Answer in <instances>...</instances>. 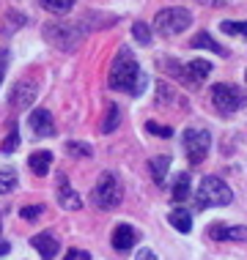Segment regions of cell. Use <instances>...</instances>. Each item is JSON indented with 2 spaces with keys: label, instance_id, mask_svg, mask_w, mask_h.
<instances>
[{
  "label": "cell",
  "instance_id": "obj_20",
  "mask_svg": "<svg viewBox=\"0 0 247 260\" xmlns=\"http://www.w3.org/2000/svg\"><path fill=\"white\" fill-rule=\"evenodd\" d=\"M187 198H189V175L187 173H179V175H176V181H173V200L181 203V200H187Z\"/></svg>",
  "mask_w": 247,
  "mask_h": 260
},
{
  "label": "cell",
  "instance_id": "obj_30",
  "mask_svg": "<svg viewBox=\"0 0 247 260\" xmlns=\"http://www.w3.org/2000/svg\"><path fill=\"white\" fill-rule=\"evenodd\" d=\"M6 69H9V50H6V47H0V85H3Z\"/></svg>",
  "mask_w": 247,
  "mask_h": 260
},
{
  "label": "cell",
  "instance_id": "obj_29",
  "mask_svg": "<svg viewBox=\"0 0 247 260\" xmlns=\"http://www.w3.org/2000/svg\"><path fill=\"white\" fill-rule=\"evenodd\" d=\"M44 214V206H25L22 211H19V216H22V219H28V222H33L36 219V216H41Z\"/></svg>",
  "mask_w": 247,
  "mask_h": 260
},
{
  "label": "cell",
  "instance_id": "obj_18",
  "mask_svg": "<svg viewBox=\"0 0 247 260\" xmlns=\"http://www.w3.org/2000/svg\"><path fill=\"white\" fill-rule=\"evenodd\" d=\"M193 47H198V50H211V52H217V55H228V52H225V47L217 44L209 33H198V36L193 39Z\"/></svg>",
  "mask_w": 247,
  "mask_h": 260
},
{
  "label": "cell",
  "instance_id": "obj_17",
  "mask_svg": "<svg viewBox=\"0 0 247 260\" xmlns=\"http://www.w3.org/2000/svg\"><path fill=\"white\" fill-rule=\"evenodd\" d=\"M168 167H171V156H154L151 161H148V170H151V175H154V184H157V186L165 184Z\"/></svg>",
  "mask_w": 247,
  "mask_h": 260
},
{
  "label": "cell",
  "instance_id": "obj_7",
  "mask_svg": "<svg viewBox=\"0 0 247 260\" xmlns=\"http://www.w3.org/2000/svg\"><path fill=\"white\" fill-rule=\"evenodd\" d=\"M211 148V135L203 129H187L184 132V151H187V159L189 165H201L206 159V153Z\"/></svg>",
  "mask_w": 247,
  "mask_h": 260
},
{
  "label": "cell",
  "instance_id": "obj_8",
  "mask_svg": "<svg viewBox=\"0 0 247 260\" xmlns=\"http://www.w3.org/2000/svg\"><path fill=\"white\" fill-rule=\"evenodd\" d=\"M36 93H39L36 82H31V80L17 82L14 90H11V107L14 110H28L33 102H36Z\"/></svg>",
  "mask_w": 247,
  "mask_h": 260
},
{
  "label": "cell",
  "instance_id": "obj_12",
  "mask_svg": "<svg viewBox=\"0 0 247 260\" xmlns=\"http://www.w3.org/2000/svg\"><path fill=\"white\" fill-rule=\"evenodd\" d=\"M211 74V63L209 60H189L187 66H184V72H181V77H184V80L189 82V85H201L203 80H206V77Z\"/></svg>",
  "mask_w": 247,
  "mask_h": 260
},
{
  "label": "cell",
  "instance_id": "obj_22",
  "mask_svg": "<svg viewBox=\"0 0 247 260\" xmlns=\"http://www.w3.org/2000/svg\"><path fill=\"white\" fill-rule=\"evenodd\" d=\"M17 189V173L14 170H0V194H9Z\"/></svg>",
  "mask_w": 247,
  "mask_h": 260
},
{
  "label": "cell",
  "instance_id": "obj_10",
  "mask_svg": "<svg viewBox=\"0 0 247 260\" xmlns=\"http://www.w3.org/2000/svg\"><path fill=\"white\" fill-rule=\"evenodd\" d=\"M31 129H33V135L36 137H52V132H55V123H52V115H49V110H33L31 112Z\"/></svg>",
  "mask_w": 247,
  "mask_h": 260
},
{
  "label": "cell",
  "instance_id": "obj_4",
  "mask_svg": "<svg viewBox=\"0 0 247 260\" xmlns=\"http://www.w3.org/2000/svg\"><path fill=\"white\" fill-rule=\"evenodd\" d=\"M189 25H193V14L187 9H179V6L162 9L157 17H154V27H157V33H162V36H179V33H184Z\"/></svg>",
  "mask_w": 247,
  "mask_h": 260
},
{
  "label": "cell",
  "instance_id": "obj_16",
  "mask_svg": "<svg viewBox=\"0 0 247 260\" xmlns=\"http://www.w3.org/2000/svg\"><path fill=\"white\" fill-rule=\"evenodd\" d=\"M28 165H31V170L36 175H47L49 165H52V153H49V151H36V153H31Z\"/></svg>",
  "mask_w": 247,
  "mask_h": 260
},
{
  "label": "cell",
  "instance_id": "obj_2",
  "mask_svg": "<svg viewBox=\"0 0 247 260\" xmlns=\"http://www.w3.org/2000/svg\"><path fill=\"white\" fill-rule=\"evenodd\" d=\"M44 39H47V44L58 47L63 52H72V50H77V44L86 39V30L74 22H47L44 25Z\"/></svg>",
  "mask_w": 247,
  "mask_h": 260
},
{
  "label": "cell",
  "instance_id": "obj_34",
  "mask_svg": "<svg viewBox=\"0 0 247 260\" xmlns=\"http://www.w3.org/2000/svg\"><path fill=\"white\" fill-rule=\"evenodd\" d=\"M244 80H247V72H244Z\"/></svg>",
  "mask_w": 247,
  "mask_h": 260
},
{
  "label": "cell",
  "instance_id": "obj_27",
  "mask_svg": "<svg viewBox=\"0 0 247 260\" xmlns=\"http://www.w3.org/2000/svg\"><path fill=\"white\" fill-rule=\"evenodd\" d=\"M17 145H19V132H17V126H14V129L9 132V137L3 140V145H0V151H3V153H11L14 148H17Z\"/></svg>",
  "mask_w": 247,
  "mask_h": 260
},
{
  "label": "cell",
  "instance_id": "obj_28",
  "mask_svg": "<svg viewBox=\"0 0 247 260\" xmlns=\"http://www.w3.org/2000/svg\"><path fill=\"white\" fill-rule=\"evenodd\" d=\"M146 129L151 132L154 137H162V140H168V137L173 135V129H171V126H159V123H154V121H148V123H146Z\"/></svg>",
  "mask_w": 247,
  "mask_h": 260
},
{
  "label": "cell",
  "instance_id": "obj_6",
  "mask_svg": "<svg viewBox=\"0 0 247 260\" xmlns=\"http://www.w3.org/2000/svg\"><path fill=\"white\" fill-rule=\"evenodd\" d=\"M211 102H214V107L223 110V112H236V110L244 107L247 96H244L236 85L217 82V85H211Z\"/></svg>",
  "mask_w": 247,
  "mask_h": 260
},
{
  "label": "cell",
  "instance_id": "obj_3",
  "mask_svg": "<svg viewBox=\"0 0 247 260\" xmlns=\"http://www.w3.org/2000/svg\"><path fill=\"white\" fill-rule=\"evenodd\" d=\"M195 198H198V208H217V206H228L234 200V192H231V186L223 178L206 175L201 181V186H198Z\"/></svg>",
  "mask_w": 247,
  "mask_h": 260
},
{
  "label": "cell",
  "instance_id": "obj_32",
  "mask_svg": "<svg viewBox=\"0 0 247 260\" xmlns=\"http://www.w3.org/2000/svg\"><path fill=\"white\" fill-rule=\"evenodd\" d=\"M135 260H157V255H154V252H151V249H140Z\"/></svg>",
  "mask_w": 247,
  "mask_h": 260
},
{
  "label": "cell",
  "instance_id": "obj_26",
  "mask_svg": "<svg viewBox=\"0 0 247 260\" xmlns=\"http://www.w3.org/2000/svg\"><path fill=\"white\" fill-rule=\"evenodd\" d=\"M66 153L69 156H91V145H86V143H66Z\"/></svg>",
  "mask_w": 247,
  "mask_h": 260
},
{
  "label": "cell",
  "instance_id": "obj_15",
  "mask_svg": "<svg viewBox=\"0 0 247 260\" xmlns=\"http://www.w3.org/2000/svg\"><path fill=\"white\" fill-rule=\"evenodd\" d=\"M168 222H171L179 233H189V230H193V216H189V211H184V208H173L171 214H168Z\"/></svg>",
  "mask_w": 247,
  "mask_h": 260
},
{
  "label": "cell",
  "instance_id": "obj_19",
  "mask_svg": "<svg viewBox=\"0 0 247 260\" xmlns=\"http://www.w3.org/2000/svg\"><path fill=\"white\" fill-rule=\"evenodd\" d=\"M39 6L44 11H49V14H66V11H72L74 9V0H39Z\"/></svg>",
  "mask_w": 247,
  "mask_h": 260
},
{
  "label": "cell",
  "instance_id": "obj_9",
  "mask_svg": "<svg viewBox=\"0 0 247 260\" xmlns=\"http://www.w3.org/2000/svg\"><path fill=\"white\" fill-rule=\"evenodd\" d=\"M55 198H58V203L66 211H80L83 208V200L80 194L72 189V184H69V178L63 173H58V186H55Z\"/></svg>",
  "mask_w": 247,
  "mask_h": 260
},
{
  "label": "cell",
  "instance_id": "obj_13",
  "mask_svg": "<svg viewBox=\"0 0 247 260\" xmlns=\"http://www.w3.org/2000/svg\"><path fill=\"white\" fill-rule=\"evenodd\" d=\"M138 241V233L135 228H129V224H118L116 230H113V247H116L118 252H129L132 247H135Z\"/></svg>",
  "mask_w": 247,
  "mask_h": 260
},
{
  "label": "cell",
  "instance_id": "obj_25",
  "mask_svg": "<svg viewBox=\"0 0 247 260\" xmlns=\"http://www.w3.org/2000/svg\"><path fill=\"white\" fill-rule=\"evenodd\" d=\"M6 33H11V30H19V27L25 25V14H19V11H9L6 14Z\"/></svg>",
  "mask_w": 247,
  "mask_h": 260
},
{
  "label": "cell",
  "instance_id": "obj_11",
  "mask_svg": "<svg viewBox=\"0 0 247 260\" xmlns=\"http://www.w3.org/2000/svg\"><path fill=\"white\" fill-rule=\"evenodd\" d=\"M211 241H247V228H228V224H211L209 228Z\"/></svg>",
  "mask_w": 247,
  "mask_h": 260
},
{
  "label": "cell",
  "instance_id": "obj_31",
  "mask_svg": "<svg viewBox=\"0 0 247 260\" xmlns=\"http://www.w3.org/2000/svg\"><path fill=\"white\" fill-rule=\"evenodd\" d=\"M63 260H88V252L72 249V252H66V257H63Z\"/></svg>",
  "mask_w": 247,
  "mask_h": 260
},
{
  "label": "cell",
  "instance_id": "obj_1",
  "mask_svg": "<svg viewBox=\"0 0 247 260\" xmlns=\"http://www.w3.org/2000/svg\"><path fill=\"white\" fill-rule=\"evenodd\" d=\"M107 85L113 90H126V93H132V96H140L146 90V85H148V77L140 72L138 60L132 58V52L126 50V47H124V50H118L116 60H113Z\"/></svg>",
  "mask_w": 247,
  "mask_h": 260
},
{
  "label": "cell",
  "instance_id": "obj_33",
  "mask_svg": "<svg viewBox=\"0 0 247 260\" xmlns=\"http://www.w3.org/2000/svg\"><path fill=\"white\" fill-rule=\"evenodd\" d=\"M11 247H9V244H6V241H0V255H6V252H9Z\"/></svg>",
  "mask_w": 247,
  "mask_h": 260
},
{
  "label": "cell",
  "instance_id": "obj_23",
  "mask_svg": "<svg viewBox=\"0 0 247 260\" xmlns=\"http://www.w3.org/2000/svg\"><path fill=\"white\" fill-rule=\"evenodd\" d=\"M220 27H223V33H228V36H247V22H234V19H225Z\"/></svg>",
  "mask_w": 247,
  "mask_h": 260
},
{
  "label": "cell",
  "instance_id": "obj_14",
  "mask_svg": "<svg viewBox=\"0 0 247 260\" xmlns=\"http://www.w3.org/2000/svg\"><path fill=\"white\" fill-rule=\"evenodd\" d=\"M31 244H33V249H39V255L44 257V260H52L55 255H58V249H61V244L55 241L49 233H39V236H33L31 238Z\"/></svg>",
  "mask_w": 247,
  "mask_h": 260
},
{
  "label": "cell",
  "instance_id": "obj_21",
  "mask_svg": "<svg viewBox=\"0 0 247 260\" xmlns=\"http://www.w3.org/2000/svg\"><path fill=\"white\" fill-rule=\"evenodd\" d=\"M118 123H121V110H118L116 104H110V107H107V118L102 121V135H110V132H116Z\"/></svg>",
  "mask_w": 247,
  "mask_h": 260
},
{
  "label": "cell",
  "instance_id": "obj_24",
  "mask_svg": "<svg viewBox=\"0 0 247 260\" xmlns=\"http://www.w3.org/2000/svg\"><path fill=\"white\" fill-rule=\"evenodd\" d=\"M132 36H135L140 44H151V30H148L146 22H135V25H132Z\"/></svg>",
  "mask_w": 247,
  "mask_h": 260
},
{
  "label": "cell",
  "instance_id": "obj_5",
  "mask_svg": "<svg viewBox=\"0 0 247 260\" xmlns=\"http://www.w3.org/2000/svg\"><path fill=\"white\" fill-rule=\"evenodd\" d=\"M121 198H124V192H121V184H118V175L116 173H102L99 175V181L94 186V203L96 206L104 208V211L118 208L121 206Z\"/></svg>",
  "mask_w": 247,
  "mask_h": 260
}]
</instances>
